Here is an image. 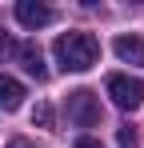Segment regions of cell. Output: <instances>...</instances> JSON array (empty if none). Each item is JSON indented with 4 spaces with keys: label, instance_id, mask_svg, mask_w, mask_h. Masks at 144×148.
Segmentation results:
<instances>
[{
    "label": "cell",
    "instance_id": "cell-1",
    "mask_svg": "<svg viewBox=\"0 0 144 148\" xmlns=\"http://www.w3.org/2000/svg\"><path fill=\"white\" fill-rule=\"evenodd\" d=\"M52 56L64 72H88L100 60V44H96L92 32H64V36H56Z\"/></svg>",
    "mask_w": 144,
    "mask_h": 148
},
{
    "label": "cell",
    "instance_id": "cell-2",
    "mask_svg": "<svg viewBox=\"0 0 144 148\" xmlns=\"http://www.w3.org/2000/svg\"><path fill=\"white\" fill-rule=\"evenodd\" d=\"M104 88H108L112 104H116V108H124V112H136V108L144 104V80H132V76L112 72L108 80H104Z\"/></svg>",
    "mask_w": 144,
    "mask_h": 148
},
{
    "label": "cell",
    "instance_id": "cell-3",
    "mask_svg": "<svg viewBox=\"0 0 144 148\" xmlns=\"http://www.w3.org/2000/svg\"><path fill=\"white\" fill-rule=\"evenodd\" d=\"M68 120L80 124V128H92V124L100 120V104H96V96L88 92V88L68 92Z\"/></svg>",
    "mask_w": 144,
    "mask_h": 148
},
{
    "label": "cell",
    "instance_id": "cell-4",
    "mask_svg": "<svg viewBox=\"0 0 144 148\" xmlns=\"http://www.w3.org/2000/svg\"><path fill=\"white\" fill-rule=\"evenodd\" d=\"M16 20H20L24 28H44V24H52V8L48 4H40V0H16Z\"/></svg>",
    "mask_w": 144,
    "mask_h": 148
},
{
    "label": "cell",
    "instance_id": "cell-5",
    "mask_svg": "<svg viewBox=\"0 0 144 148\" xmlns=\"http://www.w3.org/2000/svg\"><path fill=\"white\" fill-rule=\"evenodd\" d=\"M16 60H20V68L28 76H32V80H48V68H44V56H40V48H36V44H32V40H24V44H16Z\"/></svg>",
    "mask_w": 144,
    "mask_h": 148
},
{
    "label": "cell",
    "instance_id": "cell-6",
    "mask_svg": "<svg viewBox=\"0 0 144 148\" xmlns=\"http://www.w3.org/2000/svg\"><path fill=\"white\" fill-rule=\"evenodd\" d=\"M112 52H116L124 64L144 68V40H140V36H116V40H112Z\"/></svg>",
    "mask_w": 144,
    "mask_h": 148
},
{
    "label": "cell",
    "instance_id": "cell-7",
    "mask_svg": "<svg viewBox=\"0 0 144 148\" xmlns=\"http://www.w3.org/2000/svg\"><path fill=\"white\" fill-rule=\"evenodd\" d=\"M24 104V84L12 80V76H0V108L4 112H16Z\"/></svg>",
    "mask_w": 144,
    "mask_h": 148
},
{
    "label": "cell",
    "instance_id": "cell-8",
    "mask_svg": "<svg viewBox=\"0 0 144 148\" xmlns=\"http://www.w3.org/2000/svg\"><path fill=\"white\" fill-rule=\"evenodd\" d=\"M116 144H120V148H136V132H132V124L116 128Z\"/></svg>",
    "mask_w": 144,
    "mask_h": 148
},
{
    "label": "cell",
    "instance_id": "cell-9",
    "mask_svg": "<svg viewBox=\"0 0 144 148\" xmlns=\"http://www.w3.org/2000/svg\"><path fill=\"white\" fill-rule=\"evenodd\" d=\"M32 120H36V124H52V108H48V104H40V108L32 112Z\"/></svg>",
    "mask_w": 144,
    "mask_h": 148
},
{
    "label": "cell",
    "instance_id": "cell-10",
    "mask_svg": "<svg viewBox=\"0 0 144 148\" xmlns=\"http://www.w3.org/2000/svg\"><path fill=\"white\" fill-rule=\"evenodd\" d=\"M72 148H100V140H92V136H80V140H76Z\"/></svg>",
    "mask_w": 144,
    "mask_h": 148
},
{
    "label": "cell",
    "instance_id": "cell-11",
    "mask_svg": "<svg viewBox=\"0 0 144 148\" xmlns=\"http://www.w3.org/2000/svg\"><path fill=\"white\" fill-rule=\"evenodd\" d=\"M12 48V44H8V32H4V28H0V56H4V52Z\"/></svg>",
    "mask_w": 144,
    "mask_h": 148
},
{
    "label": "cell",
    "instance_id": "cell-12",
    "mask_svg": "<svg viewBox=\"0 0 144 148\" xmlns=\"http://www.w3.org/2000/svg\"><path fill=\"white\" fill-rule=\"evenodd\" d=\"M8 148H40V144H32V140H12Z\"/></svg>",
    "mask_w": 144,
    "mask_h": 148
}]
</instances>
